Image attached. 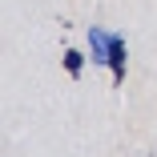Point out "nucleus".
I'll use <instances>...</instances> for the list:
<instances>
[{
  "mask_svg": "<svg viewBox=\"0 0 157 157\" xmlns=\"http://www.w3.org/2000/svg\"><path fill=\"white\" fill-rule=\"evenodd\" d=\"M89 60L93 65H105L113 85L125 81V65H129V48H125V36L105 33V28H89Z\"/></svg>",
  "mask_w": 157,
  "mask_h": 157,
  "instance_id": "f257e3e1",
  "label": "nucleus"
},
{
  "mask_svg": "<svg viewBox=\"0 0 157 157\" xmlns=\"http://www.w3.org/2000/svg\"><path fill=\"white\" fill-rule=\"evenodd\" d=\"M81 65H85V56L77 48H65V73L69 77H81Z\"/></svg>",
  "mask_w": 157,
  "mask_h": 157,
  "instance_id": "f03ea898",
  "label": "nucleus"
}]
</instances>
